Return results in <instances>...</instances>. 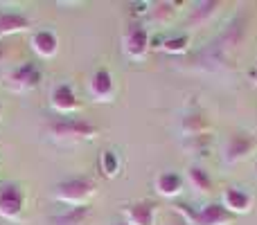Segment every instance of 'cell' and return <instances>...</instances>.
<instances>
[{"label":"cell","instance_id":"d6986e66","mask_svg":"<svg viewBox=\"0 0 257 225\" xmlns=\"http://www.w3.org/2000/svg\"><path fill=\"white\" fill-rule=\"evenodd\" d=\"M163 50L167 54H183L190 50V34H178V36H172L163 43Z\"/></svg>","mask_w":257,"mask_h":225},{"label":"cell","instance_id":"ba28073f","mask_svg":"<svg viewBox=\"0 0 257 225\" xmlns=\"http://www.w3.org/2000/svg\"><path fill=\"white\" fill-rule=\"evenodd\" d=\"M88 90L95 102H111L115 97V81L106 68H99L88 81Z\"/></svg>","mask_w":257,"mask_h":225},{"label":"cell","instance_id":"44dd1931","mask_svg":"<svg viewBox=\"0 0 257 225\" xmlns=\"http://www.w3.org/2000/svg\"><path fill=\"white\" fill-rule=\"evenodd\" d=\"M172 7H174V5H169V3H160L158 7L154 9V18H156L158 23H167L169 18L174 16V9H172Z\"/></svg>","mask_w":257,"mask_h":225},{"label":"cell","instance_id":"2e32d148","mask_svg":"<svg viewBox=\"0 0 257 225\" xmlns=\"http://www.w3.org/2000/svg\"><path fill=\"white\" fill-rule=\"evenodd\" d=\"M208 128H210V124L203 115H187L183 119V133L187 137H201V135H205Z\"/></svg>","mask_w":257,"mask_h":225},{"label":"cell","instance_id":"8992f818","mask_svg":"<svg viewBox=\"0 0 257 225\" xmlns=\"http://www.w3.org/2000/svg\"><path fill=\"white\" fill-rule=\"evenodd\" d=\"M41 81V68L36 63H23V66L14 68L7 75V86L16 93H27V90L36 88Z\"/></svg>","mask_w":257,"mask_h":225},{"label":"cell","instance_id":"5bb4252c","mask_svg":"<svg viewBox=\"0 0 257 225\" xmlns=\"http://www.w3.org/2000/svg\"><path fill=\"white\" fill-rule=\"evenodd\" d=\"M30 27V18L18 12H0V39L14 36Z\"/></svg>","mask_w":257,"mask_h":225},{"label":"cell","instance_id":"7a4b0ae2","mask_svg":"<svg viewBox=\"0 0 257 225\" xmlns=\"http://www.w3.org/2000/svg\"><path fill=\"white\" fill-rule=\"evenodd\" d=\"M48 133L59 142H84L93 140L99 133V128L95 124L86 122V119L77 117H57L52 122H48Z\"/></svg>","mask_w":257,"mask_h":225},{"label":"cell","instance_id":"ffe728a7","mask_svg":"<svg viewBox=\"0 0 257 225\" xmlns=\"http://www.w3.org/2000/svg\"><path fill=\"white\" fill-rule=\"evenodd\" d=\"M219 5H221V3H201V5H196V9L192 12L190 23H194V25H203V23L208 21L214 12H217Z\"/></svg>","mask_w":257,"mask_h":225},{"label":"cell","instance_id":"4fadbf2b","mask_svg":"<svg viewBox=\"0 0 257 225\" xmlns=\"http://www.w3.org/2000/svg\"><path fill=\"white\" fill-rule=\"evenodd\" d=\"M156 191L163 198H176L183 191V176H178L176 171H163L156 178Z\"/></svg>","mask_w":257,"mask_h":225},{"label":"cell","instance_id":"7c38bea8","mask_svg":"<svg viewBox=\"0 0 257 225\" xmlns=\"http://www.w3.org/2000/svg\"><path fill=\"white\" fill-rule=\"evenodd\" d=\"M124 214H126V223H131V225H154L156 203H151V200H140V203L126 205Z\"/></svg>","mask_w":257,"mask_h":225},{"label":"cell","instance_id":"30bf717a","mask_svg":"<svg viewBox=\"0 0 257 225\" xmlns=\"http://www.w3.org/2000/svg\"><path fill=\"white\" fill-rule=\"evenodd\" d=\"M221 205L232 214V216L246 214V212H250V207H253V196H250L248 191L239 189V187H228V189H223Z\"/></svg>","mask_w":257,"mask_h":225},{"label":"cell","instance_id":"277c9868","mask_svg":"<svg viewBox=\"0 0 257 225\" xmlns=\"http://www.w3.org/2000/svg\"><path fill=\"white\" fill-rule=\"evenodd\" d=\"M122 48H124L126 57L133 61H140L149 52V32L140 25V23H131L126 27L124 36H122Z\"/></svg>","mask_w":257,"mask_h":225},{"label":"cell","instance_id":"d4e9b609","mask_svg":"<svg viewBox=\"0 0 257 225\" xmlns=\"http://www.w3.org/2000/svg\"><path fill=\"white\" fill-rule=\"evenodd\" d=\"M178 225H185V223H183V221H178Z\"/></svg>","mask_w":257,"mask_h":225},{"label":"cell","instance_id":"9a60e30c","mask_svg":"<svg viewBox=\"0 0 257 225\" xmlns=\"http://www.w3.org/2000/svg\"><path fill=\"white\" fill-rule=\"evenodd\" d=\"M90 216L88 205H81V207H68L61 216H54V225H84Z\"/></svg>","mask_w":257,"mask_h":225},{"label":"cell","instance_id":"9c48e42d","mask_svg":"<svg viewBox=\"0 0 257 225\" xmlns=\"http://www.w3.org/2000/svg\"><path fill=\"white\" fill-rule=\"evenodd\" d=\"M50 104L59 115H70L75 111H79V99H77L75 90L68 84H59L52 88L50 93Z\"/></svg>","mask_w":257,"mask_h":225},{"label":"cell","instance_id":"cb8c5ba5","mask_svg":"<svg viewBox=\"0 0 257 225\" xmlns=\"http://www.w3.org/2000/svg\"><path fill=\"white\" fill-rule=\"evenodd\" d=\"M0 117H3V104H0Z\"/></svg>","mask_w":257,"mask_h":225},{"label":"cell","instance_id":"52a82bcc","mask_svg":"<svg viewBox=\"0 0 257 225\" xmlns=\"http://www.w3.org/2000/svg\"><path fill=\"white\" fill-rule=\"evenodd\" d=\"M255 149H257V140L250 133H235V135L228 140L223 158H226V162L235 164V162H241L244 158H248Z\"/></svg>","mask_w":257,"mask_h":225},{"label":"cell","instance_id":"ac0fdd59","mask_svg":"<svg viewBox=\"0 0 257 225\" xmlns=\"http://www.w3.org/2000/svg\"><path fill=\"white\" fill-rule=\"evenodd\" d=\"M99 169L106 178H115L120 173V155L115 151H102V158H99Z\"/></svg>","mask_w":257,"mask_h":225},{"label":"cell","instance_id":"3957f363","mask_svg":"<svg viewBox=\"0 0 257 225\" xmlns=\"http://www.w3.org/2000/svg\"><path fill=\"white\" fill-rule=\"evenodd\" d=\"M95 189L97 187L93 178H68L54 187V200L66 203L70 207H81V205H88V200L95 196Z\"/></svg>","mask_w":257,"mask_h":225},{"label":"cell","instance_id":"e0dca14e","mask_svg":"<svg viewBox=\"0 0 257 225\" xmlns=\"http://www.w3.org/2000/svg\"><path fill=\"white\" fill-rule=\"evenodd\" d=\"M187 180L194 185L196 191H201V194H208L210 189H212V176H210L205 169L201 167H190L187 169Z\"/></svg>","mask_w":257,"mask_h":225},{"label":"cell","instance_id":"6da1fadb","mask_svg":"<svg viewBox=\"0 0 257 225\" xmlns=\"http://www.w3.org/2000/svg\"><path fill=\"white\" fill-rule=\"evenodd\" d=\"M174 209L181 214L185 225H232L235 223V216L221 203H208L196 209L190 207V205L178 203Z\"/></svg>","mask_w":257,"mask_h":225},{"label":"cell","instance_id":"5b68a950","mask_svg":"<svg viewBox=\"0 0 257 225\" xmlns=\"http://www.w3.org/2000/svg\"><path fill=\"white\" fill-rule=\"evenodd\" d=\"M23 207H25V194L18 185H0V216L7 221H16L21 218Z\"/></svg>","mask_w":257,"mask_h":225},{"label":"cell","instance_id":"7402d4cb","mask_svg":"<svg viewBox=\"0 0 257 225\" xmlns=\"http://www.w3.org/2000/svg\"><path fill=\"white\" fill-rule=\"evenodd\" d=\"M250 81H253V84H257V66L253 68V70H250Z\"/></svg>","mask_w":257,"mask_h":225},{"label":"cell","instance_id":"603a6c76","mask_svg":"<svg viewBox=\"0 0 257 225\" xmlns=\"http://www.w3.org/2000/svg\"><path fill=\"white\" fill-rule=\"evenodd\" d=\"M115 225H131V223H126V221H122V223H115Z\"/></svg>","mask_w":257,"mask_h":225},{"label":"cell","instance_id":"8fae6325","mask_svg":"<svg viewBox=\"0 0 257 225\" xmlns=\"http://www.w3.org/2000/svg\"><path fill=\"white\" fill-rule=\"evenodd\" d=\"M30 45L41 59H52L54 54L59 52V39H57V34H54L52 30L34 32V34H32Z\"/></svg>","mask_w":257,"mask_h":225}]
</instances>
